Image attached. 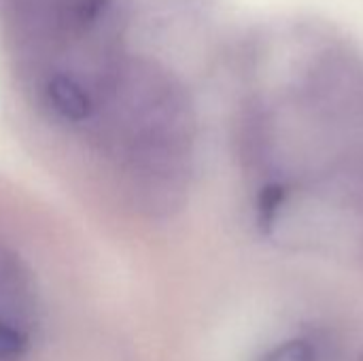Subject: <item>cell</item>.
I'll return each mask as SVG.
<instances>
[{"mask_svg":"<svg viewBox=\"0 0 363 361\" xmlns=\"http://www.w3.org/2000/svg\"><path fill=\"white\" fill-rule=\"evenodd\" d=\"M274 149V121L262 102H249L238 123V153L247 168L259 170Z\"/></svg>","mask_w":363,"mask_h":361,"instance_id":"obj_1","label":"cell"},{"mask_svg":"<svg viewBox=\"0 0 363 361\" xmlns=\"http://www.w3.org/2000/svg\"><path fill=\"white\" fill-rule=\"evenodd\" d=\"M30 349L32 338L28 330L19 321L0 315V361H23Z\"/></svg>","mask_w":363,"mask_h":361,"instance_id":"obj_3","label":"cell"},{"mask_svg":"<svg viewBox=\"0 0 363 361\" xmlns=\"http://www.w3.org/2000/svg\"><path fill=\"white\" fill-rule=\"evenodd\" d=\"M357 361H363V351H362V355H359V357H357Z\"/></svg>","mask_w":363,"mask_h":361,"instance_id":"obj_5","label":"cell"},{"mask_svg":"<svg viewBox=\"0 0 363 361\" xmlns=\"http://www.w3.org/2000/svg\"><path fill=\"white\" fill-rule=\"evenodd\" d=\"M32 277L28 266L9 247L0 243V296L4 300H23L30 294Z\"/></svg>","mask_w":363,"mask_h":361,"instance_id":"obj_2","label":"cell"},{"mask_svg":"<svg viewBox=\"0 0 363 361\" xmlns=\"http://www.w3.org/2000/svg\"><path fill=\"white\" fill-rule=\"evenodd\" d=\"M323 351L317 338H291L283 345H277L274 349L266 351L259 360L255 361H323Z\"/></svg>","mask_w":363,"mask_h":361,"instance_id":"obj_4","label":"cell"}]
</instances>
